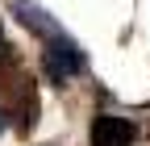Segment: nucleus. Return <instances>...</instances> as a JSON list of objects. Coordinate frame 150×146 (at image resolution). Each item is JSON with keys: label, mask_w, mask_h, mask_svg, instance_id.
<instances>
[{"label": "nucleus", "mask_w": 150, "mask_h": 146, "mask_svg": "<svg viewBox=\"0 0 150 146\" xmlns=\"http://www.w3.org/2000/svg\"><path fill=\"white\" fill-rule=\"evenodd\" d=\"M92 146H134L138 142V125L121 117V113H100L92 117V134H88Z\"/></svg>", "instance_id": "nucleus-2"}, {"label": "nucleus", "mask_w": 150, "mask_h": 146, "mask_svg": "<svg viewBox=\"0 0 150 146\" xmlns=\"http://www.w3.org/2000/svg\"><path fill=\"white\" fill-rule=\"evenodd\" d=\"M42 42H46V50H42V54H46V71H50V79H59V84H63L67 75L83 71V63H88V59H83V46L75 42V38H67V33L59 29V33H46Z\"/></svg>", "instance_id": "nucleus-1"}, {"label": "nucleus", "mask_w": 150, "mask_h": 146, "mask_svg": "<svg viewBox=\"0 0 150 146\" xmlns=\"http://www.w3.org/2000/svg\"><path fill=\"white\" fill-rule=\"evenodd\" d=\"M0 50H4V25H0Z\"/></svg>", "instance_id": "nucleus-3"}, {"label": "nucleus", "mask_w": 150, "mask_h": 146, "mask_svg": "<svg viewBox=\"0 0 150 146\" xmlns=\"http://www.w3.org/2000/svg\"><path fill=\"white\" fill-rule=\"evenodd\" d=\"M4 125H8V121H4V113H0V134H4Z\"/></svg>", "instance_id": "nucleus-4"}]
</instances>
